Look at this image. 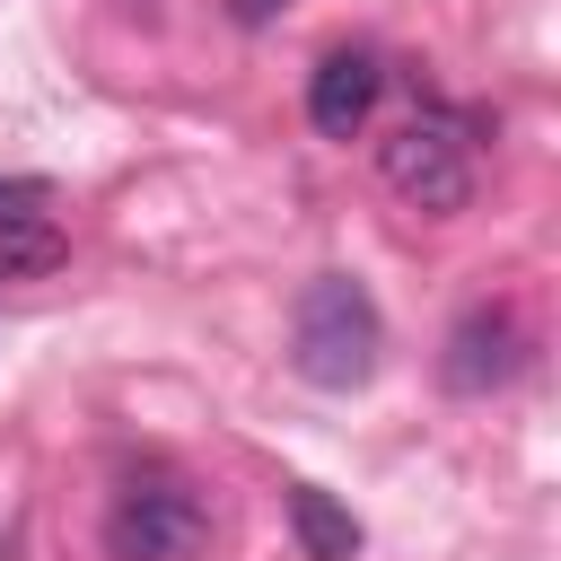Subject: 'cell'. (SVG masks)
I'll list each match as a JSON object with an SVG mask.
<instances>
[{"label":"cell","instance_id":"obj_1","mask_svg":"<svg viewBox=\"0 0 561 561\" xmlns=\"http://www.w3.org/2000/svg\"><path fill=\"white\" fill-rule=\"evenodd\" d=\"M377 342H386V333H377V307H368L359 280H342V272L307 280L298 324H289V351H298V377H307V386H324V394L368 386V377H377Z\"/></svg>","mask_w":561,"mask_h":561},{"label":"cell","instance_id":"obj_3","mask_svg":"<svg viewBox=\"0 0 561 561\" xmlns=\"http://www.w3.org/2000/svg\"><path fill=\"white\" fill-rule=\"evenodd\" d=\"M210 535V508L184 482H131L105 517V552L114 561H193Z\"/></svg>","mask_w":561,"mask_h":561},{"label":"cell","instance_id":"obj_5","mask_svg":"<svg viewBox=\"0 0 561 561\" xmlns=\"http://www.w3.org/2000/svg\"><path fill=\"white\" fill-rule=\"evenodd\" d=\"M377 114V61L359 44H333L316 70H307V123L324 140H359V123Z\"/></svg>","mask_w":561,"mask_h":561},{"label":"cell","instance_id":"obj_6","mask_svg":"<svg viewBox=\"0 0 561 561\" xmlns=\"http://www.w3.org/2000/svg\"><path fill=\"white\" fill-rule=\"evenodd\" d=\"M289 535H298L307 561H351V552H359V517H351L333 491H316V482L289 491Z\"/></svg>","mask_w":561,"mask_h":561},{"label":"cell","instance_id":"obj_7","mask_svg":"<svg viewBox=\"0 0 561 561\" xmlns=\"http://www.w3.org/2000/svg\"><path fill=\"white\" fill-rule=\"evenodd\" d=\"M61 254H70V245H61V228H53L44 210H18V219H0V280H44Z\"/></svg>","mask_w":561,"mask_h":561},{"label":"cell","instance_id":"obj_9","mask_svg":"<svg viewBox=\"0 0 561 561\" xmlns=\"http://www.w3.org/2000/svg\"><path fill=\"white\" fill-rule=\"evenodd\" d=\"M228 9H237V26H272V18L298 9V0H228Z\"/></svg>","mask_w":561,"mask_h":561},{"label":"cell","instance_id":"obj_2","mask_svg":"<svg viewBox=\"0 0 561 561\" xmlns=\"http://www.w3.org/2000/svg\"><path fill=\"white\" fill-rule=\"evenodd\" d=\"M377 175L421 210V219H447L473 202V158H465V131L447 114H412L394 140H377Z\"/></svg>","mask_w":561,"mask_h":561},{"label":"cell","instance_id":"obj_8","mask_svg":"<svg viewBox=\"0 0 561 561\" xmlns=\"http://www.w3.org/2000/svg\"><path fill=\"white\" fill-rule=\"evenodd\" d=\"M18 210H44V184L35 175H0V219H18Z\"/></svg>","mask_w":561,"mask_h":561},{"label":"cell","instance_id":"obj_4","mask_svg":"<svg viewBox=\"0 0 561 561\" xmlns=\"http://www.w3.org/2000/svg\"><path fill=\"white\" fill-rule=\"evenodd\" d=\"M517 359H526L517 316H508V307H473V316H456L438 377H447V394H491V386H508V377H517Z\"/></svg>","mask_w":561,"mask_h":561}]
</instances>
